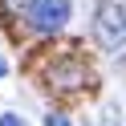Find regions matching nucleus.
I'll return each mask as SVG.
<instances>
[{
	"label": "nucleus",
	"instance_id": "obj_4",
	"mask_svg": "<svg viewBox=\"0 0 126 126\" xmlns=\"http://www.w3.org/2000/svg\"><path fill=\"white\" fill-rule=\"evenodd\" d=\"M33 0H0V16H29Z\"/></svg>",
	"mask_w": 126,
	"mask_h": 126
},
{
	"label": "nucleus",
	"instance_id": "obj_3",
	"mask_svg": "<svg viewBox=\"0 0 126 126\" xmlns=\"http://www.w3.org/2000/svg\"><path fill=\"white\" fill-rule=\"evenodd\" d=\"M69 20V0H33L29 8V25L37 33H61Z\"/></svg>",
	"mask_w": 126,
	"mask_h": 126
},
{
	"label": "nucleus",
	"instance_id": "obj_6",
	"mask_svg": "<svg viewBox=\"0 0 126 126\" xmlns=\"http://www.w3.org/2000/svg\"><path fill=\"white\" fill-rule=\"evenodd\" d=\"M0 126H29L20 114H0Z\"/></svg>",
	"mask_w": 126,
	"mask_h": 126
},
{
	"label": "nucleus",
	"instance_id": "obj_5",
	"mask_svg": "<svg viewBox=\"0 0 126 126\" xmlns=\"http://www.w3.org/2000/svg\"><path fill=\"white\" fill-rule=\"evenodd\" d=\"M45 126H69V118L61 110H53V114H45Z\"/></svg>",
	"mask_w": 126,
	"mask_h": 126
},
{
	"label": "nucleus",
	"instance_id": "obj_1",
	"mask_svg": "<svg viewBox=\"0 0 126 126\" xmlns=\"http://www.w3.org/2000/svg\"><path fill=\"white\" fill-rule=\"evenodd\" d=\"M81 45L65 41V45H41L29 57V73L53 94H85L94 85V69L81 57Z\"/></svg>",
	"mask_w": 126,
	"mask_h": 126
},
{
	"label": "nucleus",
	"instance_id": "obj_2",
	"mask_svg": "<svg viewBox=\"0 0 126 126\" xmlns=\"http://www.w3.org/2000/svg\"><path fill=\"white\" fill-rule=\"evenodd\" d=\"M94 37H98L102 49L126 45V8L118 0H102L98 4V12H94Z\"/></svg>",
	"mask_w": 126,
	"mask_h": 126
},
{
	"label": "nucleus",
	"instance_id": "obj_7",
	"mask_svg": "<svg viewBox=\"0 0 126 126\" xmlns=\"http://www.w3.org/2000/svg\"><path fill=\"white\" fill-rule=\"evenodd\" d=\"M4 73H8V61H4V57H0V77H4Z\"/></svg>",
	"mask_w": 126,
	"mask_h": 126
}]
</instances>
